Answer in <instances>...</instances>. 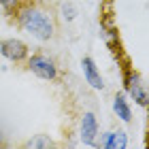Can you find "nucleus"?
Returning a JSON list of instances; mask_svg holds the SVG:
<instances>
[{
	"label": "nucleus",
	"mask_w": 149,
	"mask_h": 149,
	"mask_svg": "<svg viewBox=\"0 0 149 149\" xmlns=\"http://www.w3.org/2000/svg\"><path fill=\"white\" fill-rule=\"evenodd\" d=\"M17 19H19V26L38 40H49L53 36V30L56 28H53L51 17L47 15L45 11L36 9V6H26V9H22Z\"/></svg>",
	"instance_id": "f257e3e1"
},
{
	"label": "nucleus",
	"mask_w": 149,
	"mask_h": 149,
	"mask_svg": "<svg viewBox=\"0 0 149 149\" xmlns=\"http://www.w3.org/2000/svg\"><path fill=\"white\" fill-rule=\"evenodd\" d=\"M28 66H30V70L34 72L36 77H40V79L53 81L58 77V66H56V62H53V58L45 56V53H36V56H32Z\"/></svg>",
	"instance_id": "f03ea898"
},
{
	"label": "nucleus",
	"mask_w": 149,
	"mask_h": 149,
	"mask_svg": "<svg viewBox=\"0 0 149 149\" xmlns=\"http://www.w3.org/2000/svg\"><path fill=\"white\" fill-rule=\"evenodd\" d=\"M0 53L6 60H13V62H22V60L28 56V47L26 43H22L19 38H6L0 43Z\"/></svg>",
	"instance_id": "7ed1b4c3"
},
{
	"label": "nucleus",
	"mask_w": 149,
	"mask_h": 149,
	"mask_svg": "<svg viewBox=\"0 0 149 149\" xmlns=\"http://www.w3.org/2000/svg\"><path fill=\"white\" fill-rule=\"evenodd\" d=\"M126 90H128V94H130V96L136 100L141 107H147V102H149V98H147V90H145L143 79H141L136 72H130V74L126 77Z\"/></svg>",
	"instance_id": "20e7f679"
},
{
	"label": "nucleus",
	"mask_w": 149,
	"mask_h": 149,
	"mask_svg": "<svg viewBox=\"0 0 149 149\" xmlns=\"http://www.w3.org/2000/svg\"><path fill=\"white\" fill-rule=\"evenodd\" d=\"M98 136V121L94 117V113H83L81 117V141L85 145H96Z\"/></svg>",
	"instance_id": "39448f33"
},
{
	"label": "nucleus",
	"mask_w": 149,
	"mask_h": 149,
	"mask_svg": "<svg viewBox=\"0 0 149 149\" xmlns=\"http://www.w3.org/2000/svg\"><path fill=\"white\" fill-rule=\"evenodd\" d=\"M81 68H83L85 81L94 87V90H102L104 81H102V77H100V72H98V68H96V64H94L92 58H83L81 60Z\"/></svg>",
	"instance_id": "423d86ee"
},
{
	"label": "nucleus",
	"mask_w": 149,
	"mask_h": 149,
	"mask_svg": "<svg viewBox=\"0 0 149 149\" xmlns=\"http://www.w3.org/2000/svg\"><path fill=\"white\" fill-rule=\"evenodd\" d=\"M102 147H107V149H126V147H128V136H126V132L117 130V132L104 134Z\"/></svg>",
	"instance_id": "0eeeda50"
},
{
	"label": "nucleus",
	"mask_w": 149,
	"mask_h": 149,
	"mask_svg": "<svg viewBox=\"0 0 149 149\" xmlns=\"http://www.w3.org/2000/svg\"><path fill=\"white\" fill-rule=\"evenodd\" d=\"M113 111H115V115H117L121 121H130L132 119L130 104H128V100H126L124 94H117V96L113 98Z\"/></svg>",
	"instance_id": "6e6552de"
},
{
	"label": "nucleus",
	"mask_w": 149,
	"mask_h": 149,
	"mask_svg": "<svg viewBox=\"0 0 149 149\" xmlns=\"http://www.w3.org/2000/svg\"><path fill=\"white\" fill-rule=\"evenodd\" d=\"M28 149H43V147H53V141L47 136V134H36L34 139H30L26 143Z\"/></svg>",
	"instance_id": "1a4fd4ad"
},
{
	"label": "nucleus",
	"mask_w": 149,
	"mask_h": 149,
	"mask_svg": "<svg viewBox=\"0 0 149 149\" xmlns=\"http://www.w3.org/2000/svg\"><path fill=\"white\" fill-rule=\"evenodd\" d=\"M60 13H62V17L66 22H72V19L77 17V9H74V4H70V2H64L60 6Z\"/></svg>",
	"instance_id": "9d476101"
},
{
	"label": "nucleus",
	"mask_w": 149,
	"mask_h": 149,
	"mask_svg": "<svg viewBox=\"0 0 149 149\" xmlns=\"http://www.w3.org/2000/svg\"><path fill=\"white\" fill-rule=\"evenodd\" d=\"M0 6L6 13H15V9L19 6V0H0Z\"/></svg>",
	"instance_id": "9b49d317"
},
{
	"label": "nucleus",
	"mask_w": 149,
	"mask_h": 149,
	"mask_svg": "<svg viewBox=\"0 0 149 149\" xmlns=\"http://www.w3.org/2000/svg\"><path fill=\"white\" fill-rule=\"evenodd\" d=\"M0 145H2V139H0Z\"/></svg>",
	"instance_id": "f8f14e48"
}]
</instances>
